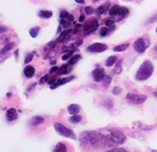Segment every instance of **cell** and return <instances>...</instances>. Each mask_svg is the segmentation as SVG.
<instances>
[{
    "mask_svg": "<svg viewBox=\"0 0 157 152\" xmlns=\"http://www.w3.org/2000/svg\"><path fill=\"white\" fill-rule=\"evenodd\" d=\"M100 143L106 147H113L123 144L127 137L126 135L117 129H103L99 133Z\"/></svg>",
    "mask_w": 157,
    "mask_h": 152,
    "instance_id": "cell-1",
    "label": "cell"
},
{
    "mask_svg": "<svg viewBox=\"0 0 157 152\" xmlns=\"http://www.w3.org/2000/svg\"><path fill=\"white\" fill-rule=\"evenodd\" d=\"M79 140L84 148H96L100 145V135L94 131H84L80 133Z\"/></svg>",
    "mask_w": 157,
    "mask_h": 152,
    "instance_id": "cell-2",
    "label": "cell"
},
{
    "mask_svg": "<svg viewBox=\"0 0 157 152\" xmlns=\"http://www.w3.org/2000/svg\"><path fill=\"white\" fill-rule=\"evenodd\" d=\"M153 73V65L152 64V62L146 60L140 65L139 69L137 70L135 75V79L140 82L146 81L151 77Z\"/></svg>",
    "mask_w": 157,
    "mask_h": 152,
    "instance_id": "cell-3",
    "label": "cell"
},
{
    "mask_svg": "<svg viewBox=\"0 0 157 152\" xmlns=\"http://www.w3.org/2000/svg\"><path fill=\"white\" fill-rule=\"evenodd\" d=\"M54 128L56 130V131L63 136V137H66V138H69V139H73V140H76V135L75 134V132L73 131V130L66 127L65 125H63L62 123H54Z\"/></svg>",
    "mask_w": 157,
    "mask_h": 152,
    "instance_id": "cell-4",
    "label": "cell"
},
{
    "mask_svg": "<svg viewBox=\"0 0 157 152\" xmlns=\"http://www.w3.org/2000/svg\"><path fill=\"white\" fill-rule=\"evenodd\" d=\"M149 44H150V42H149L148 38H139L134 42L133 48L137 53L142 54L149 47Z\"/></svg>",
    "mask_w": 157,
    "mask_h": 152,
    "instance_id": "cell-5",
    "label": "cell"
},
{
    "mask_svg": "<svg viewBox=\"0 0 157 152\" xmlns=\"http://www.w3.org/2000/svg\"><path fill=\"white\" fill-rule=\"evenodd\" d=\"M109 15L110 16H118L119 20L124 19L128 15V9L127 7H119V6H114L111 7V9L109 12Z\"/></svg>",
    "mask_w": 157,
    "mask_h": 152,
    "instance_id": "cell-6",
    "label": "cell"
},
{
    "mask_svg": "<svg viewBox=\"0 0 157 152\" xmlns=\"http://www.w3.org/2000/svg\"><path fill=\"white\" fill-rule=\"evenodd\" d=\"M99 27V23L95 18H92L90 20L87 21V23L83 26V31L84 32V34L89 35L91 33H93V32H95Z\"/></svg>",
    "mask_w": 157,
    "mask_h": 152,
    "instance_id": "cell-7",
    "label": "cell"
},
{
    "mask_svg": "<svg viewBox=\"0 0 157 152\" xmlns=\"http://www.w3.org/2000/svg\"><path fill=\"white\" fill-rule=\"evenodd\" d=\"M127 100L129 102V103H132V104H135V105H140L142 103H144L147 97L144 96V95H139V94H135V93H128L127 94V97H126Z\"/></svg>",
    "mask_w": 157,
    "mask_h": 152,
    "instance_id": "cell-8",
    "label": "cell"
},
{
    "mask_svg": "<svg viewBox=\"0 0 157 152\" xmlns=\"http://www.w3.org/2000/svg\"><path fill=\"white\" fill-rule=\"evenodd\" d=\"M107 49H108L107 45H105L103 43H93V44L90 45L89 47H87V48H86V50L88 52H91V53H101V52H103Z\"/></svg>",
    "mask_w": 157,
    "mask_h": 152,
    "instance_id": "cell-9",
    "label": "cell"
},
{
    "mask_svg": "<svg viewBox=\"0 0 157 152\" xmlns=\"http://www.w3.org/2000/svg\"><path fill=\"white\" fill-rule=\"evenodd\" d=\"M91 74H92V77L94 80V82H100L103 80V78L105 76V71L101 67H97L94 70H93Z\"/></svg>",
    "mask_w": 157,
    "mask_h": 152,
    "instance_id": "cell-10",
    "label": "cell"
},
{
    "mask_svg": "<svg viewBox=\"0 0 157 152\" xmlns=\"http://www.w3.org/2000/svg\"><path fill=\"white\" fill-rule=\"evenodd\" d=\"M74 79H75V76H73V75H70V76H67V77L62 78V79H58L54 84L50 85V89H51V90H55L56 88H58V87H59V86H61V85L67 84V82H69L70 81H72V80H74Z\"/></svg>",
    "mask_w": 157,
    "mask_h": 152,
    "instance_id": "cell-11",
    "label": "cell"
},
{
    "mask_svg": "<svg viewBox=\"0 0 157 152\" xmlns=\"http://www.w3.org/2000/svg\"><path fill=\"white\" fill-rule=\"evenodd\" d=\"M6 116L8 122H13L18 118V113L16 108H9L6 113Z\"/></svg>",
    "mask_w": 157,
    "mask_h": 152,
    "instance_id": "cell-12",
    "label": "cell"
},
{
    "mask_svg": "<svg viewBox=\"0 0 157 152\" xmlns=\"http://www.w3.org/2000/svg\"><path fill=\"white\" fill-rule=\"evenodd\" d=\"M34 73H35V69H34L33 66L27 65V66L24 67V76L26 78H28V79L33 78V75H34Z\"/></svg>",
    "mask_w": 157,
    "mask_h": 152,
    "instance_id": "cell-13",
    "label": "cell"
},
{
    "mask_svg": "<svg viewBox=\"0 0 157 152\" xmlns=\"http://www.w3.org/2000/svg\"><path fill=\"white\" fill-rule=\"evenodd\" d=\"M72 33V31L71 30H66L64 32H62L60 33V36L58 38V40H56L58 43H60V42H63V41H66L67 40V39L69 38L70 34Z\"/></svg>",
    "mask_w": 157,
    "mask_h": 152,
    "instance_id": "cell-14",
    "label": "cell"
},
{
    "mask_svg": "<svg viewBox=\"0 0 157 152\" xmlns=\"http://www.w3.org/2000/svg\"><path fill=\"white\" fill-rule=\"evenodd\" d=\"M44 122V118L41 115H36L34 117H33L30 121V124L31 126H37L41 123H42Z\"/></svg>",
    "mask_w": 157,
    "mask_h": 152,
    "instance_id": "cell-15",
    "label": "cell"
},
{
    "mask_svg": "<svg viewBox=\"0 0 157 152\" xmlns=\"http://www.w3.org/2000/svg\"><path fill=\"white\" fill-rule=\"evenodd\" d=\"M71 72V67H70V65H61L59 68V71H58V73L59 74H68L69 73Z\"/></svg>",
    "mask_w": 157,
    "mask_h": 152,
    "instance_id": "cell-16",
    "label": "cell"
},
{
    "mask_svg": "<svg viewBox=\"0 0 157 152\" xmlns=\"http://www.w3.org/2000/svg\"><path fill=\"white\" fill-rule=\"evenodd\" d=\"M53 13L50 10H41L38 13V15L41 19H50L52 16Z\"/></svg>",
    "mask_w": 157,
    "mask_h": 152,
    "instance_id": "cell-17",
    "label": "cell"
},
{
    "mask_svg": "<svg viewBox=\"0 0 157 152\" xmlns=\"http://www.w3.org/2000/svg\"><path fill=\"white\" fill-rule=\"evenodd\" d=\"M67 111L70 115H77L80 111V106L77 104H72L67 107Z\"/></svg>",
    "mask_w": 157,
    "mask_h": 152,
    "instance_id": "cell-18",
    "label": "cell"
},
{
    "mask_svg": "<svg viewBox=\"0 0 157 152\" xmlns=\"http://www.w3.org/2000/svg\"><path fill=\"white\" fill-rule=\"evenodd\" d=\"M16 46L15 42H7L1 49H0V53H7L9 52L11 49H13Z\"/></svg>",
    "mask_w": 157,
    "mask_h": 152,
    "instance_id": "cell-19",
    "label": "cell"
},
{
    "mask_svg": "<svg viewBox=\"0 0 157 152\" xmlns=\"http://www.w3.org/2000/svg\"><path fill=\"white\" fill-rule=\"evenodd\" d=\"M40 31H41V27L40 26H35V27H33V28L30 29L29 33H30L32 38H36L39 35Z\"/></svg>",
    "mask_w": 157,
    "mask_h": 152,
    "instance_id": "cell-20",
    "label": "cell"
},
{
    "mask_svg": "<svg viewBox=\"0 0 157 152\" xmlns=\"http://www.w3.org/2000/svg\"><path fill=\"white\" fill-rule=\"evenodd\" d=\"M128 47H129V45H128L127 43L120 44V45H118V46L114 47V48H113V51H115V52H123V51H125Z\"/></svg>",
    "mask_w": 157,
    "mask_h": 152,
    "instance_id": "cell-21",
    "label": "cell"
},
{
    "mask_svg": "<svg viewBox=\"0 0 157 152\" xmlns=\"http://www.w3.org/2000/svg\"><path fill=\"white\" fill-rule=\"evenodd\" d=\"M117 57H115V56H111V57H109V58H107V60L105 61V65L107 66V67H110V66H112L114 64H116V62H117Z\"/></svg>",
    "mask_w": 157,
    "mask_h": 152,
    "instance_id": "cell-22",
    "label": "cell"
},
{
    "mask_svg": "<svg viewBox=\"0 0 157 152\" xmlns=\"http://www.w3.org/2000/svg\"><path fill=\"white\" fill-rule=\"evenodd\" d=\"M121 64H122L121 60H118V61L116 62V65H115V67L113 69V73H116V74L121 73V72H122V65H121Z\"/></svg>",
    "mask_w": 157,
    "mask_h": 152,
    "instance_id": "cell-23",
    "label": "cell"
},
{
    "mask_svg": "<svg viewBox=\"0 0 157 152\" xmlns=\"http://www.w3.org/2000/svg\"><path fill=\"white\" fill-rule=\"evenodd\" d=\"M55 151H59V152H63V151H67V146L62 143V142H59L54 149Z\"/></svg>",
    "mask_w": 157,
    "mask_h": 152,
    "instance_id": "cell-24",
    "label": "cell"
},
{
    "mask_svg": "<svg viewBox=\"0 0 157 152\" xmlns=\"http://www.w3.org/2000/svg\"><path fill=\"white\" fill-rule=\"evenodd\" d=\"M81 59V56L80 55H75V56H73L71 58H70V60H69V62H68V64L70 65H76L79 60Z\"/></svg>",
    "mask_w": 157,
    "mask_h": 152,
    "instance_id": "cell-25",
    "label": "cell"
},
{
    "mask_svg": "<svg viewBox=\"0 0 157 152\" xmlns=\"http://www.w3.org/2000/svg\"><path fill=\"white\" fill-rule=\"evenodd\" d=\"M81 120H82V117L77 115H72V116L69 118V121L72 123H78L79 122H81Z\"/></svg>",
    "mask_w": 157,
    "mask_h": 152,
    "instance_id": "cell-26",
    "label": "cell"
},
{
    "mask_svg": "<svg viewBox=\"0 0 157 152\" xmlns=\"http://www.w3.org/2000/svg\"><path fill=\"white\" fill-rule=\"evenodd\" d=\"M102 82H102L103 87L107 88V87L110 86V82H111V77L109 76V75H105L104 78H103V80H102Z\"/></svg>",
    "mask_w": 157,
    "mask_h": 152,
    "instance_id": "cell-27",
    "label": "cell"
},
{
    "mask_svg": "<svg viewBox=\"0 0 157 152\" xmlns=\"http://www.w3.org/2000/svg\"><path fill=\"white\" fill-rule=\"evenodd\" d=\"M59 23H60V25L64 28H67L71 25V22L68 21L67 19H60Z\"/></svg>",
    "mask_w": 157,
    "mask_h": 152,
    "instance_id": "cell-28",
    "label": "cell"
},
{
    "mask_svg": "<svg viewBox=\"0 0 157 152\" xmlns=\"http://www.w3.org/2000/svg\"><path fill=\"white\" fill-rule=\"evenodd\" d=\"M10 57V55L7 53H0V64L3 63L4 61H6L8 57Z\"/></svg>",
    "mask_w": 157,
    "mask_h": 152,
    "instance_id": "cell-29",
    "label": "cell"
},
{
    "mask_svg": "<svg viewBox=\"0 0 157 152\" xmlns=\"http://www.w3.org/2000/svg\"><path fill=\"white\" fill-rule=\"evenodd\" d=\"M33 59V53H29L26 55L25 58H24V64H29L30 62H32Z\"/></svg>",
    "mask_w": 157,
    "mask_h": 152,
    "instance_id": "cell-30",
    "label": "cell"
},
{
    "mask_svg": "<svg viewBox=\"0 0 157 152\" xmlns=\"http://www.w3.org/2000/svg\"><path fill=\"white\" fill-rule=\"evenodd\" d=\"M109 34V29L108 27H102L101 30H100V35L101 37H105Z\"/></svg>",
    "mask_w": 157,
    "mask_h": 152,
    "instance_id": "cell-31",
    "label": "cell"
},
{
    "mask_svg": "<svg viewBox=\"0 0 157 152\" xmlns=\"http://www.w3.org/2000/svg\"><path fill=\"white\" fill-rule=\"evenodd\" d=\"M72 53H73V50H70V51H67V52H66L63 56H62V60L63 61H66V60H67L71 56H72Z\"/></svg>",
    "mask_w": 157,
    "mask_h": 152,
    "instance_id": "cell-32",
    "label": "cell"
},
{
    "mask_svg": "<svg viewBox=\"0 0 157 152\" xmlns=\"http://www.w3.org/2000/svg\"><path fill=\"white\" fill-rule=\"evenodd\" d=\"M84 12H85V14L86 15H93V13H94V9L93 8V7H86L85 8H84Z\"/></svg>",
    "mask_w": 157,
    "mask_h": 152,
    "instance_id": "cell-33",
    "label": "cell"
},
{
    "mask_svg": "<svg viewBox=\"0 0 157 152\" xmlns=\"http://www.w3.org/2000/svg\"><path fill=\"white\" fill-rule=\"evenodd\" d=\"M157 21V14H155L153 16H152L151 18H149L145 23H155Z\"/></svg>",
    "mask_w": 157,
    "mask_h": 152,
    "instance_id": "cell-34",
    "label": "cell"
},
{
    "mask_svg": "<svg viewBox=\"0 0 157 152\" xmlns=\"http://www.w3.org/2000/svg\"><path fill=\"white\" fill-rule=\"evenodd\" d=\"M49 78H50V75L49 74H46V75H44L42 78H41V80H40V84H43V83H45V82H48V81H49Z\"/></svg>",
    "mask_w": 157,
    "mask_h": 152,
    "instance_id": "cell-35",
    "label": "cell"
},
{
    "mask_svg": "<svg viewBox=\"0 0 157 152\" xmlns=\"http://www.w3.org/2000/svg\"><path fill=\"white\" fill-rule=\"evenodd\" d=\"M114 23H115L114 19H108L105 21V25H106V27H110L114 24Z\"/></svg>",
    "mask_w": 157,
    "mask_h": 152,
    "instance_id": "cell-36",
    "label": "cell"
},
{
    "mask_svg": "<svg viewBox=\"0 0 157 152\" xmlns=\"http://www.w3.org/2000/svg\"><path fill=\"white\" fill-rule=\"evenodd\" d=\"M104 104H105V106H107V107H109V108H111V107L113 106V102H112V100H111L110 98H107L106 101L104 102Z\"/></svg>",
    "mask_w": 157,
    "mask_h": 152,
    "instance_id": "cell-37",
    "label": "cell"
},
{
    "mask_svg": "<svg viewBox=\"0 0 157 152\" xmlns=\"http://www.w3.org/2000/svg\"><path fill=\"white\" fill-rule=\"evenodd\" d=\"M121 91H122V90H121V88H119V87H115V88L112 90V93H113L114 95H119V94L121 93Z\"/></svg>",
    "mask_w": 157,
    "mask_h": 152,
    "instance_id": "cell-38",
    "label": "cell"
},
{
    "mask_svg": "<svg viewBox=\"0 0 157 152\" xmlns=\"http://www.w3.org/2000/svg\"><path fill=\"white\" fill-rule=\"evenodd\" d=\"M97 12H98L100 15H103V14L106 12V8H105V7H103V6L99 7L97 8Z\"/></svg>",
    "mask_w": 157,
    "mask_h": 152,
    "instance_id": "cell-39",
    "label": "cell"
},
{
    "mask_svg": "<svg viewBox=\"0 0 157 152\" xmlns=\"http://www.w3.org/2000/svg\"><path fill=\"white\" fill-rule=\"evenodd\" d=\"M68 13L67 12V11H61L60 12V15H59V17H60V19H66L67 16H68Z\"/></svg>",
    "mask_w": 157,
    "mask_h": 152,
    "instance_id": "cell-40",
    "label": "cell"
},
{
    "mask_svg": "<svg viewBox=\"0 0 157 152\" xmlns=\"http://www.w3.org/2000/svg\"><path fill=\"white\" fill-rule=\"evenodd\" d=\"M109 151H112V152H116V151H127L126 148H110Z\"/></svg>",
    "mask_w": 157,
    "mask_h": 152,
    "instance_id": "cell-41",
    "label": "cell"
},
{
    "mask_svg": "<svg viewBox=\"0 0 157 152\" xmlns=\"http://www.w3.org/2000/svg\"><path fill=\"white\" fill-rule=\"evenodd\" d=\"M56 81H57V76H52L51 78H49L48 83L50 84V85H52V84H54L56 82Z\"/></svg>",
    "mask_w": 157,
    "mask_h": 152,
    "instance_id": "cell-42",
    "label": "cell"
},
{
    "mask_svg": "<svg viewBox=\"0 0 157 152\" xmlns=\"http://www.w3.org/2000/svg\"><path fill=\"white\" fill-rule=\"evenodd\" d=\"M7 30H8V28H7V27H6V26H4V25H0V34H2V33L7 32Z\"/></svg>",
    "mask_w": 157,
    "mask_h": 152,
    "instance_id": "cell-43",
    "label": "cell"
},
{
    "mask_svg": "<svg viewBox=\"0 0 157 152\" xmlns=\"http://www.w3.org/2000/svg\"><path fill=\"white\" fill-rule=\"evenodd\" d=\"M59 71V67L58 66H53V67H51V69L50 70V74H53V73H55L56 72H58Z\"/></svg>",
    "mask_w": 157,
    "mask_h": 152,
    "instance_id": "cell-44",
    "label": "cell"
},
{
    "mask_svg": "<svg viewBox=\"0 0 157 152\" xmlns=\"http://www.w3.org/2000/svg\"><path fill=\"white\" fill-rule=\"evenodd\" d=\"M36 82H34V83H33V84H31V85H29L28 87H27V92H29V91H31V90H33V89L36 86Z\"/></svg>",
    "mask_w": 157,
    "mask_h": 152,
    "instance_id": "cell-45",
    "label": "cell"
},
{
    "mask_svg": "<svg viewBox=\"0 0 157 152\" xmlns=\"http://www.w3.org/2000/svg\"><path fill=\"white\" fill-rule=\"evenodd\" d=\"M82 43H83V40H77L76 41V43H75V46L79 47L80 45H82Z\"/></svg>",
    "mask_w": 157,
    "mask_h": 152,
    "instance_id": "cell-46",
    "label": "cell"
},
{
    "mask_svg": "<svg viewBox=\"0 0 157 152\" xmlns=\"http://www.w3.org/2000/svg\"><path fill=\"white\" fill-rule=\"evenodd\" d=\"M75 1H76L77 4H80V5L84 4V0H75Z\"/></svg>",
    "mask_w": 157,
    "mask_h": 152,
    "instance_id": "cell-47",
    "label": "cell"
},
{
    "mask_svg": "<svg viewBox=\"0 0 157 152\" xmlns=\"http://www.w3.org/2000/svg\"><path fill=\"white\" fill-rule=\"evenodd\" d=\"M84 15H82L79 17V22H80V23H82V22H84Z\"/></svg>",
    "mask_w": 157,
    "mask_h": 152,
    "instance_id": "cell-48",
    "label": "cell"
},
{
    "mask_svg": "<svg viewBox=\"0 0 157 152\" xmlns=\"http://www.w3.org/2000/svg\"><path fill=\"white\" fill-rule=\"evenodd\" d=\"M15 56L17 57V56H18V49H16V52H15Z\"/></svg>",
    "mask_w": 157,
    "mask_h": 152,
    "instance_id": "cell-49",
    "label": "cell"
},
{
    "mask_svg": "<svg viewBox=\"0 0 157 152\" xmlns=\"http://www.w3.org/2000/svg\"><path fill=\"white\" fill-rule=\"evenodd\" d=\"M153 95L154 97H156V98H157V91H154V92L153 93Z\"/></svg>",
    "mask_w": 157,
    "mask_h": 152,
    "instance_id": "cell-50",
    "label": "cell"
},
{
    "mask_svg": "<svg viewBox=\"0 0 157 152\" xmlns=\"http://www.w3.org/2000/svg\"><path fill=\"white\" fill-rule=\"evenodd\" d=\"M50 64H51V65H55L56 62H55V61H52V62H50Z\"/></svg>",
    "mask_w": 157,
    "mask_h": 152,
    "instance_id": "cell-51",
    "label": "cell"
},
{
    "mask_svg": "<svg viewBox=\"0 0 157 152\" xmlns=\"http://www.w3.org/2000/svg\"><path fill=\"white\" fill-rule=\"evenodd\" d=\"M155 32H156V33H157V27H156V29H155Z\"/></svg>",
    "mask_w": 157,
    "mask_h": 152,
    "instance_id": "cell-52",
    "label": "cell"
},
{
    "mask_svg": "<svg viewBox=\"0 0 157 152\" xmlns=\"http://www.w3.org/2000/svg\"><path fill=\"white\" fill-rule=\"evenodd\" d=\"M156 50H157V46H156Z\"/></svg>",
    "mask_w": 157,
    "mask_h": 152,
    "instance_id": "cell-53",
    "label": "cell"
}]
</instances>
